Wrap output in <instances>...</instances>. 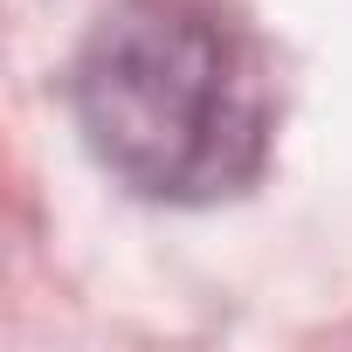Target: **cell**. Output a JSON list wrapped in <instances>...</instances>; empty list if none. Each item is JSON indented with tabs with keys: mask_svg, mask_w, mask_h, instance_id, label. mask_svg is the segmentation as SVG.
Instances as JSON below:
<instances>
[{
	"mask_svg": "<svg viewBox=\"0 0 352 352\" xmlns=\"http://www.w3.org/2000/svg\"><path fill=\"white\" fill-rule=\"evenodd\" d=\"M83 145L145 201L242 194L270 159V83L249 42L187 0L111 8L69 69Z\"/></svg>",
	"mask_w": 352,
	"mask_h": 352,
	"instance_id": "6da1fadb",
	"label": "cell"
}]
</instances>
